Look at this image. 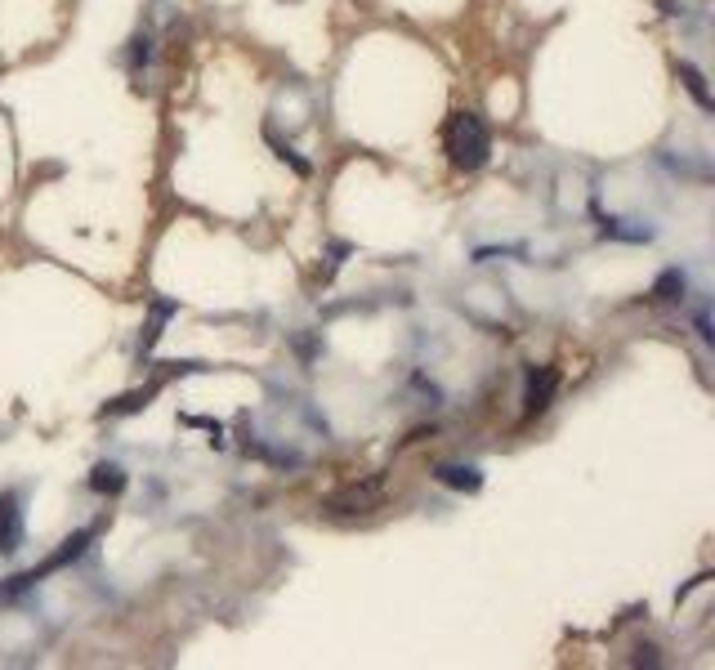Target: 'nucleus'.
Instances as JSON below:
<instances>
[{"instance_id":"f257e3e1","label":"nucleus","mask_w":715,"mask_h":670,"mask_svg":"<svg viewBox=\"0 0 715 670\" xmlns=\"http://www.w3.org/2000/svg\"><path fill=\"white\" fill-rule=\"evenodd\" d=\"M443 152L452 161V170H461V175H474V170L488 166L492 134L479 112H452V121L443 126Z\"/></svg>"},{"instance_id":"f03ea898","label":"nucleus","mask_w":715,"mask_h":670,"mask_svg":"<svg viewBox=\"0 0 715 670\" xmlns=\"http://www.w3.org/2000/svg\"><path fill=\"white\" fill-rule=\"evenodd\" d=\"M90 541H94V528H81V532H72L68 541H63L59 550H54L50 559L41 563V568H32V572H23V577H14V581H9V586H0V599H18V595H27V590H32V586H36V581H41V577H50V572L68 568L72 559H81V554H85V545H90Z\"/></svg>"},{"instance_id":"7ed1b4c3","label":"nucleus","mask_w":715,"mask_h":670,"mask_svg":"<svg viewBox=\"0 0 715 670\" xmlns=\"http://www.w3.org/2000/svg\"><path fill=\"white\" fill-rule=\"evenodd\" d=\"M559 394V371L555 367H528V385H523V416H541Z\"/></svg>"},{"instance_id":"20e7f679","label":"nucleus","mask_w":715,"mask_h":670,"mask_svg":"<svg viewBox=\"0 0 715 670\" xmlns=\"http://www.w3.org/2000/svg\"><path fill=\"white\" fill-rule=\"evenodd\" d=\"M23 545V510H18V496L5 492L0 496V554H14Z\"/></svg>"},{"instance_id":"39448f33","label":"nucleus","mask_w":715,"mask_h":670,"mask_svg":"<svg viewBox=\"0 0 715 670\" xmlns=\"http://www.w3.org/2000/svg\"><path fill=\"white\" fill-rule=\"evenodd\" d=\"M380 501V483H367V487H345V492L327 496V510L331 514H362Z\"/></svg>"},{"instance_id":"423d86ee","label":"nucleus","mask_w":715,"mask_h":670,"mask_svg":"<svg viewBox=\"0 0 715 670\" xmlns=\"http://www.w3.org/2000/svg\"><path fill=\"white\" fill-rule=\"evenodd\" d=\"M434 478L452 492H479L483 487V474L474 465H434Z\"/></svg>"},{"instance_id":"0eeeda50","label":"nucleus","mask_w":715,"mask_h":670,"mask_svg":"<svg viewBox=\"0 0 715 670\" xmlns=\"http://www.w3.org/2000/svg\"><path fill=\"white\" fill-rule=\"evenodd\" d=\"M684 295H689V277H684V268H666V273L653 282V300L657 304H680Z\"/></svg>"},{"instance_id":"6e6552de","label":"nucleus","mask_w":715,"mask_h":670,"mask_svg":"<svg viewBox=\"0 0 715 670\" xmlns=\"http://www.w3.org/2000/svg\"><path fill=\"white\" fill-rule=\"evenodd\" d=\"M675 76L684 81V90L693 94V103H698L702 112H711V108H715V99H711V90H707V76H702L698 67H693V63H675Z\"/></svg>"},{"instance_id":"1a4fd4ad","label":"nucleus","mask_w":715,"mask_h":670,"mask_svg":"<svg viewBox=\"0 0 715 670\" xmlns=\"http://www.w3.org/2000/svg\"><path fill=\"white\" fill-rule=\"evenodd\" d=\"M599 233L617 237V242H653V228H631V219H617V215H599Z\"/></svg>"},{"instance_id":"9d476101","label":"nucleus","mask_w":715,"mask_h":670,"mask_svg":"<svg viewBox=\"0 0 715 670\" xmlns=\"http://www.w3.org/2000/svg\"><path fill=\"white\" fill-rule=\"evenodd\" d=\"M90 487H94L99 496H121V492H126V469H121V465H112V461L94 465Z\"/></svg>"},{"instance_id":"9b49d317","label":"nucleus","mask_w":715,"mask_h":670,"mask_svg":"<svg viewBox=\"0 0 715 670\" xmlns=\"http://www.w3.org/2000/svg\"><path fill=\"white\" fill-rule=\"evenodd\" d=\"M179 304L175 300H152V322H148V335H143V353H152V344L161 340V327H166V318H175Z\"/></svg>"},{"instance_id":"f8f14e48","label":"nucleus","mask_w":715,"mask_h":670,"mask_svg":"<svg viewBox=\"0 0 715 670\" xmlns=\"http://www.w3.org/2000/svg\"><path fill=\"white\" fill-rule=\"evenodd\" d=\"M157 389L161 385H148V389H135V394H126V398H117V402H108V407L99 411V416H126V411H139V407H148L152 398H157Z\"/></svg>"},{"instance_id":"ddd939ff","label":"nucleus","mask_w":715,"mask_h":670,"mask_svg":"<svg viewBox=\"0 0 715 670\" xmlns=\"http://www.w3.org/2000/svg\"><path fill=\"white\" fill-rule=\"evenodd\" d=\"M264 139H269V143H273V152H278V157H282V161H286V166H291V170H295V175H300V179H309V170H313V166H309V161H304V157H300V152H295V148H291V143H282V139H278V134H273V130H264Z\"/></svg>"},{"instance_id":"4468645a","label":"nucleus","mask_w":715,"mask_h":670,"mask_svg":"<svg viewBox=\"0 0 715 670\" xmlns=\"http://www.w3.org/2000/svg\"><path fill=\"white\" fill-rule=\"evenodd\" d=\"M130 45H135V50H130V63H143V59H148V36H135Z\"/></svg>"},{"instance_id":"2eb2a0df","label":"nucleus","mask_w":715,"mask_h":670,"mask_svg":"<svg viewBox=\"0 0 715 670\" xmlns=\"http://www.w3.org/2000/svg\"><path fill=\"white\" fill-rule=\"evenodd\" d=\"M635 653H640V657H635L640 666H657V648H653V644H640Z\"/></svg>"},{"instance_id":"dca6fc26","label":"nucleus","mask_w":715,"mask_h":670,"mask_svg":"<svg viewBox=\"0 0 715 670\" xmlns=\"http://www.w3.org/2000/svg\"><path fill=\"white\" fill-rule=\"evenodd\" d=\"M698 335H702V344H711V340H715V331H711V318H707V313H698Z\"/></svg>"}]
</instances>
